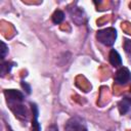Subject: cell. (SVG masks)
Wrapping results in <instances>:
<instances>
[{
	"mask_svg": "<svg viewBox=\"0 0 131 131\" xmlns=\"http://www.w3.org/2000/svg\"><path fill=\"white\" fill-rule=\"evenodd\" d=\"M96 39L105 46H113L117 39V31L114 28H105L97 31Z\"/></svg>",
	"mask_w": 131,
	"mask_h": 131,
	"instance_id": "cell-1",
	"label": "cell"
},
{
	"mask_svg": "<svg viewBox=\"0 0 131 131\" xmlns=\"http://www.w3.org/2000/svg\"><path fill=\"white\" fill-rule=\"evenodd\" d=\"M64 130L66 131H87V127L82 118L75 116L68 120V122L64 125Z\"/></svg>",
	"mask_w": 131,
	"mask_h": 131,
	"instance_id": "cell-2",
	"label": "cell"
},
{
	"mask_svg": "<svg viewBox=\"0 0 131 131\" xmlns=\"http://www.w3.org/2000/svg\"><path fill=\"white\" fill-rule=\"evenodd\" d=\"M114 80H115V83L118 84V85H125V84H127L131 80L130 71L127 68H125V67L120 68L116 72Z\"/></svg>",
	"mask_w": 131,
	"mask_h": 131,
	"instance_id": "cell-3",
	"label": "cell"
},
{
	"mask_svg": "<svg viewBox=\"0 0 131 131\" xmlns=\"http://www.w3.org/2000/svg\"><path fill=\"white\" fill-rule=\"evenodd\" d=\"M69 12H70V15H71L73 21L77 26H81L82 24H84V21H85V13H84L82 8L77 7V6H73L72 8H69Z\"/></svg>",
	"mask_w": 131,
	"mask_h": 131,
	"instance_id": "cell-4",
	"label": "cell"
},
{
	"mask_svg": "<svg viewBox=\"0 0 131 131\" xmlns=\"http://www.w3.org/2000/svg\"><path fill=\"white\" fill-rule=\"evenodd\" d=\"M4 95L6 97L7 103H15V102H21L24 100V94L15 89H7L4 91Z\"/></svg>",
	"mask_w": 131,
	"mask_h": 131,
	"instance_id": "cell-5",
	"label": "cell"
},
{
	"mask_svg": "<svg viewBox=\"0 0 131 131\" xmlns=\"http://www.w3.org/2000/svg\"><path fill=\"white\" fill-rule=\"evenodd\" d=\"M10 110L13 112L15 117H17L20 120H27L28 119V111L25 107V105L21 104V102H15V103H9L8 104Z\"/></svg>",
	"mask_w": 131,
	"mask_h": 131,
	"instance_id": "cell-6",
	"label": "cell"
},
{
	"mask_svg": "<svg viewBox=\"0 0 131 131\" xmlns=\"http://www.w3.org/2000/svg\"><path fill=\"white\" fill-rule=\"evenodd\" d=\"M31 106H32V113H33V120H32V131H41V127L40 124L38 122V107L36 105V103L31 102Z\"/></svg>",
	"mask_w": 131,
	"mask_h": 131,
	"instance_id": "cell-7",
	"label": "cell"
},
{
	"mask_svg": "<svg viewBox=\"0 0 131 131\" xmlns=\"http://www.w3.org/2000/svg\"><path fill=\"white\" fill-rule=\"evenodd\" d=\"M108 60H110V63L113 66V67H120L122 64V58H121V55L119 54V52L115 49H111L110 51V54H108Z\"/></svg>",
	"mask_w": 131,
	"mask_h": 131,
	"instance_id": "cell-8",
	"label": "cell"
},
{
	"mask_svg": "<svg viewBox=\"0 0 131 131\" xmlns=\"http://www.w3.org/2000/svg\"><path fill=\"white\" fill-rule=\"evenodd\" d=\"M130 106H131V98L127 96L123 97L118 103V108L121 115H125L130 110Z\"/></svg>",
	"mask_w": 131,
	"mask_h": 131,
	"instance_id": "cell-9",
	"label": "cell"
},
{
	"mask_svg": "<svg viewBox=\"0 0 131 131\" xmlns=\"http://www.w3.org/2000/svg\"><path fill=\"white\" fill-rule=\"evenodd\" d=\"M51 17H52V21H53L54 24L58 25V24H60V23L64 19V13H63V11L57 9V10H55V11L53 12V14H52Z\"/></svg>",
	"mask_w": 131,
	"mask_h": 131,
	"instance_id": "cell-10",
	"label": "cell"
},
{
	"mask_svg": "<svg viewBox=\"0 0 131 131\" xmlns=\"http://www.w3.org/2000/svg\"><path fill=\"white\" fill-rule=\"evenodd\" d=\"M12 67H13L12 62H10V61H3L1 63V67H0V69H1V76H5L6 74H8Z\"/></svg>",
	"mask_w": 131,
	"mask_h": 131,
	"instance_id": "cell-11",
	"label": "cell"
},
{
	"mask_svg": "<svg viewBox=\"0 0 131 131\" xmlns=\"http://www.w3.org/2000/svg\"><path fill=\"white\" fill-rule=\"evenodd\" d=\"M0 44H1V59H4L6 54L8 53V46L3 41H1Z\"/></svg>",
	"mask_w": 131,
	"mask_h": 131,
	"instance_id": "cell-12",
	"label": "cell"
},
{
	"mask_svg": "<svg viewBox=\"0 0 131 131\" xmlns=\"http://www.w3.org/2000/svg\"><path fill=\"white\" fill-rule=\"evenodd\" d=\"M124 49L128 54L131 55V40L125 39V41H124Z\"/></svg>",
	"mask_w": 131,
	"mask_h": 131,
	"instance_id": "cell-13",
	"label": "cell"
},
{
	"mask_svg": "<svg viewBox=\"0 0 131 131\" xmlns=\"http://www.w3.org/2000/svg\"><path fill=\"white\" fill-rule=\"evenodd\" d=\"M20 84H21V87L26 90V92H27L28 94H30V93H31V87H30V85H29L27 82H25V81H21Z\"/></svg>",
	"mask_w": 131,
	"mask_h": 131,
	"instance_id": "cell-14",
	"label": "cell"
},
{
	"mask_svg": "<svg viewBox=\"0 0 131 131\" xmlns=\"http://www.w3.org/2000/svg\"><path fill=\"white\" fill-rule=\"evenodd\" d=\"M46 131H58V128H57L56 125L52 124V125H50V126L47 127V130Z\"/></svg>",
	"mask_w": 131,
	"mask_h": 131,
	"instance_id": "cell-15",
	"label": "cell"
},
{
	"mask_svg": "<svg viewBox=\"0 0 131 131\" xmlns=\"http://www.w3.org/2000/svg\"><path fill=\"white\" fill-rule=\"evenodd\" d=\"M9 131H12V130H11V129H9Z\"/></svg>",
	"mask_w": 131,
	"mask_h": 131,
	"instance_id": "cell-16",
	"label": "cell"
}]
</instances>
